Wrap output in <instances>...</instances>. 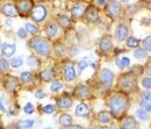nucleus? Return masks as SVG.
<instances>
[{"label":"nucleus","instance_id":"nucleus-3","mask_svg":"<svg viewBox=\"0 0 151 129\" xmlns=\"http://www.w3.org/2000/svg\"><path fill=\"white\" fill-rule=\"evenodd\" d=\"M48 14V9L44 5H36L32 11V18L35 22H42Z\"/></svg>","mask_w":151,"mask_h":129},{"label":"nucleus","instance_id":"nucleus-51","mask_svg":"<svg viewBox=\"0 0 151 129\" xmlns=\"http://www.w3.org/2000/svg\"><path fill=\"white\" fill-rule=\"evenodd\" d=\"M120 1H122V2H128V1H130V0H120Z\"/></svg>","mask_w":151,"mask_h":129},{"label":"nucleus","instance_id":"nucleus-32","mask_svg":"<svg viewBox=\"0 0 151 129\" xmlns=\"http://www.w3.org/2000/svg\"><path fill=\"white\" fill-rule=\"evenodd\" d=\"M35 121L34 120H26V121H21L20 122V128L21 129H29L34 126Z\"/></svg>","mask_w":151,"mask_h":129},{"label":"nucleus","instance_id":"nucleus-2","mask_svg":"<svg viewBox=\"0 0 151 129\" xmlns=\"http://www.w3.org/2000/svg\"><path fill=\"white\" fill-rule=\"evenodd\" d=\"M29 45H30V48H33L37 53L38 55L44 56V57H48L51 53L50 43L45 38H40V37L32 38L29 41Z\"/></svg>","mask_w":151,"mask_h":129},{"label":"nucleus","instance_id":"nucleus-35","mask_svg":"<svg viewBox=\"0 0 151 129\" xmlns=\"http://www.w3.org/2000/svg\"><path fill=\"white\" fill-rule=\"evenodd\" d=\"M62 89H63V84H62L60 81H58V80L52 81V84L50 85V90H51L52 92H58V91L62 90Z\"/></svg>","mask_w":151,"mask_h":129},{"label":"nucleus","instance_id":"nucleus-49","mask_svg":"<svg viewBox=\"0 0 151 129\" xmlns=\"http://www.w3.org/2000/svg\"><path fill=\"white\" fill-rule=\"evenodd\" d=\"M6 23H7L8 26H11V25H12V21H11V20H6Z\"/></svg>","mask_w":151,"mask_h":129},{"label":"nucleus","instance_id":"nucleus-29","mask_svg":"<svg viewBox=\"0 0 151 129\" xmlns=\"http://www.w3.org/2000/svg\"><path fill=\"white\" fill-rule=\"evenodd\" d=\"M136 115H137V117L139 119V120H142V121H145L147 119H148V111L145 110V108H138V110H136Z\"/></svg>","mask_w":151,"mask_h":129},{"label":"nucleus","instance_id":"nucleus-13","mask_svg":"<svg viewBox=\"0 0 151 129\" xmlns=\"http://www.w3.org/2000/svg\"><path fill=\"white\" fill-rule=\"evenodd\" d=\"M99 49L102 53H108L113 49V43L108 37H102L99 42Z\"/></svg>","mask_w":151,"mask_h":129},{"label":"nucleus","instance_id":"nucleus-20","mask_svg":"<svg viewBox=\"0 0 151 129\" xmlns=\"http://www.w3.org/2000/svg\"><path fill=\"white\" fill-rule=\"evenodd\" d=\"M72 116L69 115V114H62L59 116V123L63 126V127H71L72 126Z\"/></svg>","mask_w":151,"mask_h":129},{"label":"nucleus","instance_id":"nucleus-11","mask_svg":"<svg viewBox=\"0 0 151 129\" xmlns=\"http://www.w3.org/2000/svg\"><path fill=\"white\" fill-rule=\"evenodd\" d=\"M75 93H76V95H77L78 98H80V99H88V98L92 95L91 90H90L87 86H85V85H78V86L76 87Z\"/></svg>","mask_w":151,"mask_h":129},{"label":"nucleus","instance_id":"nucleus-17","mask_svg":"<svg viewBox=\"0 0 151 129\" xmlns=\"http://www.w3.org/2000/svg\"><path fill=\"white\" fill-rule=\"evenodd\" d=\"M57 106L62 110H68L72 106V99L69 97H62L57 99Z\"/></svg>","mask_w":151,"mask_h":129},{"label":"nucleus","instance_id":"nucleus-12","mask_svg":"<svg viewBox=\"0 0 151 129\" xmlns=\"http://www.w3.org/2000/svg\"><path fill=\"white\" fill-rule=\"evenodd\" d=\"M15 50H17L15 44H12V43H2L1 44V54H2V56L11 57V56L14 55Z\"/></svg>","mask_w":151,"mask_h":129},{"label":"nucleus","instance_id":"nucleus-15","mask_svg":"<svg viewBox=\"0 0 151 129\" xmlns=\"http://www.w3.org/2000/svg\"><path fill=\"white\" fill-rule=\"evenodd\" d=\"M76 70L73 68V65L71 64H68L65 68H64V79L66 81H73L76 79Z\"/></svg>","mask_w":151,"mask_h":129},{"label":"nucleus","instance_id":"nucleus-41","mask_svg":"<svg viewBox=\"0 0 151 129\" xmlns=\"http://www.w3.org/2000/svg\"><path fill=\"white\" fill-rule=\"evenodd\" d=\"M0 64H1V71H2V72H6V71L9 69V63H8L5 58H1Z\"/></svg>","mask_w":151,"mask_h":129},{"label":"nucleus","instance_id":"nucleus-39","mask_svg":"<svg viewBox=\"0 0 151 129\" xmlns=\"http://www.w3.org/2000/svg\"><path fill=\"white\" fill-rule=\"evenodd\" d=\"M23 111H24V113H27V114H32V113H34V111H35V107H34V105L32 102H27L24 105V107H23Z\"/></svg>","mask_w":151,"mask_h":129},{"label":"nucleus","instance_id":"nucleus-33","mask_svg":"<svg viewBox=\"0 0 151 129\" xmlns=\"http://www.w3.org/2000/svg\"><path fill=\"white\" fill-rule=\"evenodd\" d=\"M27 64L32 68H36L38 65V61L35 56H28L27 57Z\"/></svg>","mask_w":151,"mask_h":129},{"label":"nucleus","instance_id":"nucleus-52","mask_svg":"<svg viewBox=\"0 0 151 129\" xmlns=\"http://www.w3.org/2000/svg\"><path fill=\"white\" fill-rule=\"evenodd\" d=\"M37 1H44V0H37Z\"/></svg>","mask_w":151,"mask_h":129},{"label":"nucleus","instance_id":"nucleus-10","mask_svg":"<svg viewBox=\"0 0 151 129\" xmlns=\"http://www.w3.org/2000/svg\"><path fill=\"white\" fill-rule=\"evenodd\" d=\"M120 84L123 89L126 90H130L134 84H135V77L132 76V74H123L121 78H120Z\"/></svg>","mask_w":151,"mask_h":129},{"label":"nucleus","instance_id":"nucleus-26","mask_svg":"<svg viewBox=\"0 0 151 129\" xmlns=\"http://www.w3.org/2000/svg\"><path fill=\"white\" fill-rule=\"evenodd\" d=\"M58 23H59V26H62V28H69L70 25H71V21L65 15H59L58 17Z\"/></svg>","mask_w":151,"mask_h":129},{"label":"nucleus","instance_id":"nucleus-42","mask_svg":"<svg viewBox=\"0 0 151 129\" xmlns=\"http://www.w3.org/2000/svg\"><path fill=\"white\" fill-rule=\"evenodd\" d=\"M43 111H44V113H47V114H52V113L55 112V106L51 105V104L45 105V106L43 107Z\"/></svg>","mask_w":151,"mask_h":129},{"label":"nucleus","instance_id":"nucleus-27","mask_svg":"<svg viewBox=\"0 0 151 129\" xmlns=\"http://www.w3.org/2000/svg\"><path fill=\"white\" fill-rule=\"evenodd\" d=\"M115 63L119 65L120 69H123V68L129 66V64H130V59H129L128 57H122V58H120V59H115Z\"/></svg>","mask_w":151,"mask_h":129},{"label":"nucleus","instance_id":"nucleus-38","mask_svg":"<svg viewBox=\"0 0 151 129\" xmlns=\"http://www.w3.org/2000/svg\"><path fill=\"white\" fill-rule=\"evenodd\" d=\"M142 86L145 89V90H150L151 89V78L150 77H144L142 79Z\"/></svg>","mask_w":151,"mask_h":129},{"label":"nucleus","instance_id":"nucleus-40","mask_svg":"<svg viewBox=\"0 0 151 129\" xmlns=\"http://www.w3.org/2000/svg\"><path fill=\"white\" fill-rule=\"evenodd\" d=\"M79 54H80L79 47H78V45H72L71 49H70V53H69L70 57H76V56H78Z\"/></svg>","mask_w":151,"mask_h":129},{"label":"nucleus","instance_id":"nucleus-1","mask_svg":"<svg viewBox=\"0 0 151 129\" xmlns=\"http://www.w3.org/2000/svg\"><path fill=\"white\" fill-rule=\"evenodd\" d=\"M128 107V99L127 97L122 94H114L109 99V110L112 115L119 117L123 114V112L127 110Z\"/></svg>","mask_w":151,"mask_h":129},{"label":"nucleus","instance_id":"nucleus-21","mask_svg":"<svg viewBox=\"0 0 151 129\" xmlns=\"http://www.w3.org/2000/svg\"><path fill=\"white\" fill-rule=\"evenodd\" d=\"M45 33H47L48 37H55L56 36L57 33H58V27H57L56 23H54V22L49 23V25L47 26V28H45Z\"/></svg>","mask_w":151,"mask_h":129},{"label":"nucleus","instance_id":"nucleus-22","mask_svg":"<svg viewBox=\"0 0 151 129\" xmlns=\"http://www.w3.org/2000/svg\"><path fill=\"white\" fill-rule=\"evenodd\" d=\"M6 87L9 91H14L18 87V79L15 77H13V76L7 77V79H6Z\"/></svg>","mask_w":151,"mask_h":129},{"label":"nucleus","instance_id":"nucleus-31","mask_svg":"<svg viewBox=\"0 0 151 129\" xmlns=\"http://www.w3.org/2000/svg\"><path fill=\"white\" fill-rule=\"evenodd\" d=\"M138 44H139V40H138V38H136V37H134V36L128 37V40H127V45H128L129 48H136V47H138Z\"/></svg>","mask_w":151,"mask_h":129},{"label":"nucleus","instance_id":"nucleus-7","mask_svg":"<svg viewBox=\"0 0 151 129\" xmlns=\"http://www.w3.org/2000/svg\"><path fill=\"white\" fill-rule=\"evenodd\" d=\"M107 9H108V13H109L113 18L119 17V15L121 14V12H122V7H121L120 2L116 1V0H109V1H108Z\"/></svg>","mask_w":151,"mask_h":129},{"label":"nucleus","instance_id":"nucleus-34","mask_svg":"<svg viewBox=\"0 0 151 129\" xmlns=\"http://www.w3.org/2000/svg\"><path fill=\"white\" fill-rule=\"evenodd\" d=\"M22 64H23V61H22L21 57H14V58H12V61H11V65H12L13 68H15V69L20 68Z\"/></svg>","mask_w":151,"mask_h":129},{"label":"nucleus","instance_id":"nucleus-9","mask_svg":"<svg viewBox=\"0 0 151 129\" xmlns=\"http://www.w3.org/2000/svg\"><path fill=\"white\" fill-rule=\"evenodd\" d=\"M1 13H2L5 17H11V18L17 17V15H18L17 5H13V4H5V5H2V7H1Z\"/></svg>","mask_w":151,"mask_h":129},{"label":"nucleus","instance_id":"nucleus-46","mask_svg":"<svg viewBox=\"0 0 151 129\" xmlns=\"http://www.w3.org/2000/svg\"><path fill=\"white\" fill-rule=\"evenodd\" d=\"M106 2H107V0H96V4H98V6H104Z\"/></svg>","mask_w":151,"mask_h":129},{"label":"nucleus","instance_id":"nucleus-24","mask_svg":"<svg viewBox=\"0 0 151 129\" xmlns=\"http://www.w3.org/2000/svg\"><path fill=\"white\" fill-rule=\"evenodd\" d=\"M55 76V71L52 69H47L41 72V78L43 81H50Z\"/></svg>","mask_w":151,"mask_h":129},{"label":"nucleus","instance_id":"nucleus-47","mask_svg":"<svg viewBox=\"0 0 151 129\" xmlns=\"http://www.w3.org/2000/svg\"><path fill=\"white\" fill-rule=\"evenodd\" d=\"M68 129H85V128H84V127H81V126H79V125H75V126L69 127Z\"/></svg>","mask_w":151,"mask_h":129},{"label":"nucleus","instance_id":"nucleus-28","mask_svg":"<svg viewBox=\"0 0 151 129\" xmlns=\"http://www.w3.org/2000/svg\"><path fill=\"white\" fill-rule=\"evenodd\" d=\"M20 79H21L22 83L28 84V83H30L33 80V74H30V72H28V71H23L21 74V76H20Z\"/></svg>","mask_w":151,"mask_h":129},{"label":"nucleus","instance_id":"nucleus-23","mask_svg":"<svg viewBox=\"0 0 151 129\" xmlns=\"http://www.w3.org/2000/svg\"><path fill=\"white\" fill-rule=\"evenodd\" d=\"M86 19H87L88 22H95L99 19V12H98V9H95L93 7L90 8L87 11V13H86Z\"/></svg>","mask_w":151,"mask_h":129},{"label":"nucleus","instance_id":"nucleus-5","mask_svg":"<svg viewBox=\"0 0 151 129\" xmlns=\"http://www.w3.org/2000/svg\"><path fill=\"white\" fill-rule=\"evenodd\" d=\"M128 34H129V29H128V26H126L124 23H120L116 26L115 28V32H114V35L115 38L119 41V42H123L126 40H128Z\"/></svg>","mask_w":151,"mask_h":129},{"label":"nucleus","instance_id":"nucleus-50","mask_svg":"<svg viewBox=\"0 0 151 129\" xmlns=\"http://www.w3.org/2000/svg\"><path fill=\"white\" fill-rule=\"evenodd\" d=\"M94 129H107V128H105V127H95Z\"/></svg>","mask_w":151,"mask_h":129},{"label":"nucleus","instance_id":"nucleus-53","mask_svg":"<svg viewBox=\"0 0 151 129\" xmlns=\"http://www.w3.org/2000/svg\"><path fill=\"white\" fill-rule=\"evenodd\" d=\"M145 1H150V2H151V0H145Z\"/></svg>","mask_w":151,"mask_h":129},{"label":"nucleus","instance_id":"nucleus-43","mask_svg":"<svg viewBox=\"0 0 151 129\" xmlns=\"http://www.w3.org/2000/svg\"><path fill=\"white\" fill-rule=\"evenodd\" d=\"M27 29L26 28H20L19 30H18V35H19L20 38H24V37H27Z\"/></svg>","mask_w":151,"mask_h":129},{"label":"nucleus","instance_id":"nucleus-48","mask_svg":"<svg viewBox=\"0 0 151 129\" xmlns=\"http://www.w3.org/2000/svg\"><path fill=\"white\" fill-rule=\"evenodd\" d=\"M147 74H149V76H151V63H149L148 66H147Z\"/></svg>","mask_w":151,"mask_h":129},{"label":"nucleus","instance_id":"nucleus-55","mask_svg":"<svg viewBox=\"0 0 151 129\" xmlns=\"http://www.w3.org/2000/svg\"><path fill=\"white\" fill-rule=\"evenodd\" d=\"M44 129H50V128H44Z\"/></svg>","mask_w":151,"mask_h":129},{"label":"nucleus","instance_id":"nucleus-8","mask_svg":"<svg viewBox=\"0 0 151 129\" xmlns=\"http://www.w3.org/2000/svg\"><path fill=\"white\" fill-rule=\"evenodd\" d=\"M85 11H86V5H85V2L78 1V2H76L75 5H73V7L71 8V15L75 19L81 18L83 14L85 13Z\"/></svg>","mask_w":151,"mask_h":129},{"label":"nucleus","instance_id":"nucleus-14","mask_svg":"<svg viewBox=\"0 0 151 129\" xmlns=\"http://www.w3.org/2000/svg\"><path fill=\"white\" fill-rule=\"evenodd\" d=\"M138 128V122L132 117V116H128L122 121L121 125V129H137Z\"/></svg>","mask_w":151,"mask_h":129},{"label":"nucleus","instance_id":"nucleus-54","mask_svg":"<svg viewBox=\"0 0 151 129\" xmlns=\"http://www.w3.org/2000/svg\"><path fill=\"white\" fill-rule=\"evenodd\" d=\"M150 9H151V2H150Z\"/></svg>","mask_w":151,"mask_h":129},{"label":"nucleus","instance_id":"nucleus-37","mask_svg":"<svg viewBox=\"0 0 151 129\" xmlns=\"http://www.w3.org/2000/svg\"><path fill=\"white\" fill-rule=\"evenodd\" d=\"M87 66H88V62H87L86 59H81V61L78 63V74H80Z\"/></svg>","mask_w":151,"mask_h":129},{"label":"nucleus","instance_id":"nucleus-45","mask_svg":"<svg viewBox=\"0 0 151 129\" xmlns=\"http://www.w3.org/2000/svg\"><path fill=\"white\" fill-rule=\"evenodd\" d=\"M35 97L37 98V99H43V98H45V93L43 92V91H36V93H35Z\"/></svg>","mask_w":151,"mask_h":129},{"label":"nucleus","instance_id":"nucleus-16","mask_svg":"<svg viewBox=\"0 0 151 129\" xmlns=\"http://www.w3.org/2000/svg\"><path fill=\"white\" fill-rule=\"evenodd\" d=\"M141 104L142 107L148 112H151V92H143L141 95Z\"/></svg>","mask_w":151,"mask_h":129},{"label":"nucleus","instance_id":"nucleus-44","mask_svg":"<svg viewBox=\"0 0 151 129\" xmlns=\"http://www.w3.org/2000/svg\"><path fill=\"white\" fill-rule=\"evenodd\" d=\"M65 51H66V49H65V47L62 44V45H58L56 48V53L58 56L63 55V54H65Z\"/></svg>","mask_w":151,"mask_h":129},{"label":"nucleus","instance_id":"nucleus-4","mask_svg":"<svg viewBox=\"0 0 151 129\" xmlns=\"http://www.w3.org/2000/svg\"><path fill=\"white\" fill-rule=\"evenodd\" d=\"M114 72L112 70H109V69H107V68H104V69H101V71H100V81L105 85V86H112V84H113L114 81Z\"/></svg>","mask_w":151,"mask_h":129},{"label":"nucleus","instance_id":"nucleus-6","mask_svg":"<svg viewBox=\"0 0 151 129\" xmlns=\"http://www.w3.org/2000/svg\"><path fill=\"white\" fill-rule=\"evenodd\" d=\"M17 8H18L21 15H26L30 11H33L34 6H33V2L30 0H19L17 2Z\"/></svg>","mask_w":151,"mask_h":129},{"label":"nucleus","instance_id":"nucleus-18","mask_svg":"<svg viewBox=\"0 0 151 129\" xmlns=\"http://www.w3.org/2000/svg\"><path fill=\"white\" fill-rule=\"evenodd\" d=\"M75 113L77 116H81V117H84V116H87V115L90 114V108H88L85 104L80 102V104L77 105Z\"/></svg>","mask_w":151,"mask_h":129},{"label":"nucleus","instance_id":"nucleus-30","mask_svg":"<svg viewBox=\"0 0 151 129\" xmlns=\"http://www.w3.org/2000/svg\"><path fill=\"white\" fill-rule=\"evenodd\" d=\"M134 57L136 59H143L147 57V50L142 49V48H136V50L134 51Z\"/></svg>","mask_w":151,"mask_h":129},{"label":"nucleus","instance_id":"nucleus-25","mask_svg":"<svg viewBox=\"0 0 151 129\" xmlns=\"http://www.w3.org/2000/svg\"><path fill=\"white\" fill-rule=\"evenodd\" d=\"M24 28L27 29L28 33H30V34L34 35V36H37L38 34H40V29H38L35 25H33V23H30V22H27L26 26H24Z\"/></svg>","mask_w":151,"mask_h":129},{"label":"nucleus","instance_id":"nucleus-19","mask_svg":"<svg viewBox=\"0 0 151 129\" xmlns=\"http://www.w3.org/2000/svg\"><path fill=\"white\" fill-rule=\"evenodd\" d=\"M98 120L99 122L106 125V123H109L112 121V113L111 112H106V111H102L100 112L98 114Z\"/></svg>","mask_w":151,"mask_h":129},{"label":"nucleus","instance_id":"nucleus-36","mask_svg":"<svg viewBox=\"0 0 151 129\" xmlns=\"http://www.w3.org/2000/svg\"><path fill=\"white\" fill-rule=\"evenodd\" d=\"M143 49L147 51H151V36H147L143 41Z\"/></svg>","mask_w":151,"mask_h":129}]
</instances>
